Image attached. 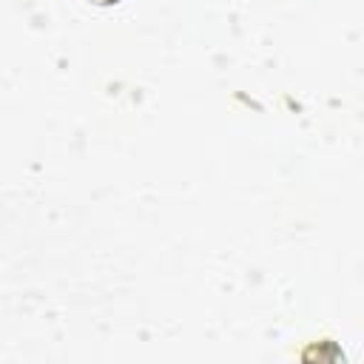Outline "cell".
Here are the masks:
<instances>
[{"instance_id":"obj_1","label":"cell","mask_w":364,"mask_h":364,"mask_svg":"<svg viewBox=\"0 0 364 364\" xmlns=\"http://www.w3.org/2000/svg\"><path fill=\"white\" fill-rule=\"evenodd\" d=\"M94 3H117V0H94Z\"/></svg>"}]
</instances>
